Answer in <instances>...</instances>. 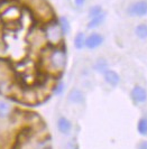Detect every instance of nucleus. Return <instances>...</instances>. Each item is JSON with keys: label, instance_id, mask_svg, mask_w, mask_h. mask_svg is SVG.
I'll use <instances>...</instances> for the list:
<instances>
[{"label": "nucleus", "instance_id": "20", "mask_svg": "<svg viewBox=\"0 0 147 149\" xmlns=\"http://www.w3.org/2000/svg\"><path fill=\"white\" fill-rule=\"evenodd\" d=\"M101 13H103L101 6H93V7L90 8V10H89V17L90 18H93L96 16L100 15Z\"/></svg>", "mask_w": 147, "mask_h": 149}, {"label": "nucleus", "instance_id": "19", "mask_svg": "<svg viewBox=\"0 0 147 149\" xmlns=\"http://www.w3.org/2000/svg\"><path fill=\"white\" fill-rule=\"evenodd\" d=\"M64 90H65V85H64V83L62 82V81H59V82L55 83V84L53 85V88H52V92H53V94H54V95L60 97V95H62V94L64 93Z\"/></svg>", "mask_w": 147, "mask_h": 149}, {"label": "nucleus", "instance_id": "3", "mask_svg": "<svg viewBox=\"0 0 147 149\" xmlns=\"http://www.w3.org/2000/svg\"><path fill=\"white\" fill-rule=\"evenodd\" d=\"M14 70L10 63L0 57V93H8L13 89Z\"/></svg>", "mask_w": 147, "mask_h": 149}, {"label": "nucleus", "instance_id": "8", "mask_svg": "<svg viewBox=\"0 0 147 149\" xmlns=\"http://www.w3.org/2000/svg\"><path fill=\"white\" fill-rule=\"evenodd\" d=\"M130 97L136 104H143L147 101V91L141 85H135L130 91Z\"/></svg>", "mask_w": 147, "mask_h": 149}, {"label": "nucleus", "instance_id": "4", "mask_svg": "<svg viewBox=\"0 0 147 149\" xmlns=\"http://www.w3.org/2000/svg\"><path fill=\"white\" fill-rule=\"evenodd\" d=\"M22 149H53V145L51 138L46 134H43L27 139L22 143Z\"/></svg>", "mask_w": 147, "mask_h": 149}, {"label": "nucleus", "instance_id": "15", "mask_svg": "<svg viewBox=\"0 0 147 149\" xmlns=\"http://www.w3.org/2000/svg\"><path fill=\"white\" fill-rule=\"evenodd\" d=\"M106 19V13H101L100 15L96 16L93 18H91V20L88 24V28L89 29H94L97 27H99Z\"/></svg>", "mask_w": 147, "mask_h": 149}, {"label": "nucleus", "instance_id": "9", "mask_svg": "<svg viewBox=\"0 0 147 149\" xmlns=\"http://www.w3.org/2000/svg\"><path fill=\"white\" fill-rule=\"evenodd\" d=\"M128 15L136 16V17H143L147 15V2L144 0L137 1L135 3H132L127 9Z\"/></svg>", "mask_w": 147, "mask_h": 149}, {"label": "nucleus", "instance_id": "14", "mask_svg": "<svg viewBox=\"0 0 147 149\" xmlns=\"http://www.w3.org/2000/svg\"><path fill=\"white\" fill-rule=\"evenodd\" d=\"M85 40H87L85 34L82 33V31H79V33L75 35V37H74V42H73L74 47H75L78 51L83 49V48L85 47Z\"/></svg>", "mask_w": 147, "mask_h": 149}, {"label": "nucleus", "instance_id": "13", "mask_svg": "<svg viewBox=\"0 0 147 149\" xmlns=\"http://www.w3.org/2000/svg\"><path fill=\"white\" fill-rule=\"evenodd\" d=\"M93 70L98 72V73H100V74H104L108 70H109V63H108V61L106 60V58H103V57H100V58H98V60L93 63Z\"/></svg>", "mask_w": 147, "mask_h": 149}, {"label": "nucleus", "instance_id": "17", "mask_svg": "<svg viewBox=\"0 0 147 149\" xmlns=\"http://www.w3.org/2000/svg\"><path fill=\"white\" fill-rule=\"evenodd\" d=\"M57 22H59L63 35H67V34L71 31V25H70V22H69V19H67L66 17H64V16L60 17V19L57 20Z\"/></svg>", "mask_w": 147, "mask_h": 149}, {"label": "nucleus", "instance_id": "21", "mask_svg": "<svg viewBox=\"0 0 147 149\" xmlns=\"http://www.w3.org/2000/svg\"><path fill=\"white\" fill-rule=\"evenodd\" d=\"M137 149H147V139H143V140H139L138 143H137Z\"/></svg>", "mask_w": 147, "mask_h": 149}, {"label": "nucleus", "instance_id": "5", "mask_svg": "<svg viewBox=\"0 0 147 149\" xmlns=\"http://www.w3.org/2000/svg\"><path fill=\"white\" fill-rule=\"evenodd\" d=\"M16 110L10 102L7 100L0 99V123L1 125H9L14 117H15Z\"/></svg>", "mask_w": 147, "mask_h": 149}, {"label": "nucleus", "instance_id": "12", "mask_svg": "<svg viewBox=\"0 0 147 149\" xmlns=\"http://www.w3.org/2000/svg\"><path fill=\"white\" fill-rule=\"evenodd\" d=\"M103 80H104V82L107 83V84H109L110 86L116 88V86L119 85V83H120V76H119V74H118L116 71L109 68L103 74Z\"/></svg>", "mask_w": 147, "mask_h": 149}, {"label": "nucleus", "instance_id": "7", "mask_svg": "<svg viewBox=\"0 0 147 149\" xmlns=\"http://www.w3.org/2000/svg\"><path fill=\"white\" fill-rule=\"evenodd\" d=\"M20 9L16 6H9L5 9V11H2L1 14V19L4 20V22L7 24H13L16 22L19 18H20Z\"/></svg>", "mask_w": 147, "mask_h": 149}, {"label": "nucleus", "instance_id": "18", "mask_svg": "<svg viewBox=\"0 0 147 149\" xmlns=\"http://www.w3.org/2000/svg\"><path fill=\"white\" fill-rule=\"evenodd\" d=\"M135 35L139 39H141V40L147 39V24H140V25H138L135 28Z\"/></svg>", "mask_w": 147, "mask_h": 149}, {"label": "nucleus", "instance_id": "22", "mask_svg": "<svg viewBox=\"0 0 147 149\" xmlns=\"http://www.w3.org/2000/svg\"><path fill=\"white\" fill-rule=\"evenodd\" d=\"M74 1H75V5L79 7L83 6V3H84V0H74Z\"/></svg>", "mask_w": 147, "mask_h": 149}, {"label": "nucleus", "instance_id": "11", "mask_svg": "<svg viewBox=\"0 0 147 149\" xmlns=\"http://www.w3.org/2000/svg\"><path fill=\"white\" fill-rule=\"evenodd\" d=\"M104 38L100 33H91L89 36H87V40H85V47L88 49H96L98 47H100L103 44Z\"/></svg>", "mask_w": 147, "mask_h": 149}, {"label": "nucleus", "instance_id": "10", "mask_svg": "<svg viewBox=\"0 0 147 149\" xmlns=\"http://www.w3.org/2000/svg\"><path fill=\"white\" fill-rule=\"evenodd\" d=\"M67 101L75 105L83 104L85 102V95H84L82 90L78 89V88H73L67 93Z\"/></svg>", "mask_w": 147, "mask_h": 149}, {"label": "nucleus", "instance_id": "16", "mask_svg": "<svg viewBox=\"0 0 147 149\" xmlns=\"http://www.w3.org/2000/svg\"><path fill=\"white\" fill-rule=\"evenodd\" d=\"M137 132L141 137H147V117H140L137 121Z\"/></svg>", "mask_w": 147, "mask_h": 149}, {"label": "nucleus", "instance_id": "1", "mask_svg": "<svg viewBox=\"0 0 147 149\" xmlns=\"http://www.w3.org/2000/svg\"><path fill=\"white\" fill-rule=\"evenodd\" d=\"M67 63L65 49L62 46L51 47L47 46L41 52V65L42 70L47 75L57 76L65 70Z\"/></svg>", "mask_w": 147, "mask_h": 149}, {"label": "nucleus", "instance_id": "2", "mask_svg": "<svg viewBox=\"0 0 147 149\" xmlns=\"http://www.w3.org/2000/svg\"><path fill=\"white\" fill-rule=\"evenodd\" d=\"M43 33H44L45 39L47 46L51 47H56V46H61L63 43V33L61 30L59 22L51 20V22H46L45 26L43 27Z\"/></svg>", "mask_w": 147, "mask_h": 149}, {"label": "nucleus", "instance_id": "6", "mask_svg": "<svg viewBox=\"0 0 147 149\" xmlns=\"http://www.w3.org/2000/svg\"><path fill=\"white\" fill-rule=\"evenodd\" d=\"M56 129L59 131V134L62 136H70L72 134L73 130V123L72 121L69 119L65 116H60L56 120Z\"/></svg>", "mask_w": 147, "mask_h": 149}]
</instances>
